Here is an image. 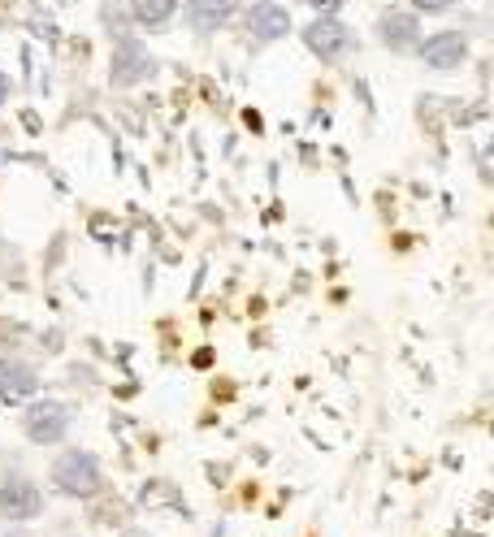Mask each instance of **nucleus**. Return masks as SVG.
<instances>
[{
  "mask_svg": "<svg viewBox=\"0 0 494 537\" xmlns=\"http://www.w3.org/2000/svg\"><path fill=\"white\" fill-rule=\"evenodd\" d=\"M130 22L143 26V31H165L174 22V13L182 9V0H126Z\"/></svg>",
  "mask_w": 494,
  "mask_h": 537,
  "instance_id": "9b49d317",
  "label": "nucleus"
},
{
  "mask_svg": "<svg viewBox=\"0 0 494 537\" xmlns=\"http://www.w3.org/2000/svg\"><path fill=\"white\" fill-rule=\"evenodd\" d=\"M70 425H74V412L70 403L61 399H26L22 408V434L26 442H35V447H57V442L70 438Z\"/></svg>",
  "mask_w": 494,
  "mask_h": 537,
  "instance_id": "7ed1b4c3",
  "label": "nucleus"
},
{
  "mask_svg": "<svg viewBox=\"0 0 494 537\" xmlns=\"http://www.w3.org/2000/svg\"><path fill=\"white\" fill-rule=\"evenodd\" d=\"M126 537H143V533H126Z\"/></svg>",
  "mask_w": 494,
  "mask_h": 537,
  "instance_id": "2eb2a0df",
  "label": "nucleus"
},
{
  "mask_svg": "<svg viewBox=\"0 0 494 537\" xmlns=\"http://www.w3.org/2000/svg\"><path fill=\"white\" fill-rule=\"evenodd\" d=\"M239 9H243V0H187V5H182V18H187L195 35H217L239 18Z\"/></svg>",
  "mask_w": 494,
  "mask_h": 537,
  "instance_id": "1a4fd4ad",
  "label": "nucleus"
},
{
  "mask_svg": "<svg viewBox=\"0 0 494 537\" xmlns=\"http://www.w3.org/2000/svg\"><path fill=\"white\" fill-rule=\"evenodd\" d=\"M9 96H13V78H9L5 70H0V109L9 104Z\"/></svg>",
  "mask_w": 494,
  "mask_h": 537,
  "instance_id": "4468645a",
  "label": "nucleus"
},
{
  "mask_svg": "<svg viewBox=\"0 0 494 537\" xmlns=\"http://www.w3.org/2000/svg\"><path fill=\"white\" fill-rule=\"evenodd\" d=\"M148 78H156V57L139 44V39L122 35L109 52V83L113 87H139V83H148Z\"/></svg>",
  "mask_w": 494,
  "mask_h": 537,
  "instance_id": "39448f33",
  "label": "nucleus"
},
{
  "mask_svg": "<svg viewBox=\"0 0 494 537\" xmlns=\"http://www.w3.org/2000/svg\"><path fill=\"white\" fill-rule=\"evenodd\" d=\"M9 537H22V533H9Z\"/></svg>",
  "mask_w": 494,
  "mask_h": 537,
  "instance_id": "f3484780",
  "label": "nucleus"
},
{
  "mask_svg": "<svg viewBox=\"0 0 494 537\" xmlns=\"http://www.w3.org/2000/svg\"><path fill=\"white\" fill-rule=\"evenodd\" d=\"M48 481H52V490H57L61 499L87 503V499H96V494L104 490V468H100V460H96L91 451H83V447H65L57 460H52Z\"/></svg>",
  "mask_w": 494,
  "mask_h": 537,
  "instance_id": "f257e3e1",
  "label": "nucleus"
},
{
  "mask_svg": "<svg viewBox=\"0 0 494 537\" xmlns=\"http://www.w3.org/2000/svg\"><path fill=\"white\" fill-rule=\"evenodd\" d=\"M39 386H44V377H39V369L31 360H22V356H5V360H0V403H5V408L35 399Z\"/></svg>",
  "mask_w": 494,
  "mask_h": 537,
  "instance_id": "0eeeda50",
  "label": "nucleus"
},
{
  "mask_svg": "<svg viewBox=\"0 0 494 537\" xmlns=\"http://www.w3.org/2000/svg\"><path fill=\"white\" fill-rule=\"evenodd\" d=\"M455 5H460V0H408V9L416 13V18H425V13L429 18H434V13H451Z\"/></svg>",
  "mask_w": 494,
  "mask_h": 537,
  "instance_id": "f8f14e48",
  "label": "nucleus"
},
{
  "mask_svg": "<svg viewBox=\"0 0 494 537\" xmlns=\"http://www.w3.org/2000/svg\"><path fill=\"white\" fill-rule=\"evenodd\" d=\"M304 5H308L312 13H338V9L347 5V0H304Z\"/></svg>",
  "mask_w": 494,
  "mask_h": 537,
  "instance_id": "ddd939ff",
  "label": "nucleus"
},
{
  "mask_svg": "<svg viewBox=\"0 0 494 537\" xmlns=\"http://www.w3.org/2000/svg\"><path fill=\"white\" fill-rule=\"evenodd\" d=\"M39 516H44V490H39L26 473H9L0 481V520H9V525H31Z\"/></svg>",
  "mask_w": 494,
  "mask_h": 537,
  "instance_id": "20e7f679",
  "label": "nucleus"
},
{
  "mask_svg": "<svg viewBox=\"0 0 494 537\" xmlns=\"http://www.w3.org/2000/svg\"><path fill=\"white\" fill-rule=\"evenodd\" d=\"M299 39H304V48L312 52L317 61L325 65H338L343 57H351V52L360 48L356 31H351V22H343L338 13H317L304 31H299Z\"/></svg>",
  "mask_w": 494,
  "mask_h": 537,
  "instance_id": "f03ea898",
  "label": "nucleus"
},
{
  "mask_svg": "<svg viewBox=\"0 0 494 537\" xmlns=\"http://www.w3.org/2000/svg\"><path fill=\"white\" fill-rule=\"evenodd\" d=\"M291 9L278 5V0H269V5H252L247 13V35H252V44H273V39H286L291 35Z\"/></svg>",
  "mask_w": 494,
  "mask_h": 537,
  "instance_id": "9d476101",
  "label": "nucleus"
},
{
  "mask_svg": "<svg viewBox=\"0 0 494 537\" xmlns=\"http://www.w3.org/2000/svg\"><path fill=\"white\" fill-rule=\"evenodd\" d=\"M377 44L399 52V57L403 52H416V44H421V18L412 9H386L377 18Z\"/></svg>",
  "mask_w": 494,
  "mask_h": 537,
  "instance_id": "6e6552de",
  "label": "nucleus"
},
{
  "mask_svg": "<svg viewBox=\"0 0 494 537\" xmlns=\"http://www.w3.org/2000/svg\"><path fill=\"white\" fill-rule=\"evenodd\" d=\"M416 57H421V65H429V70H438V74L460 70V65L468 61V35L464 31H434V35H425L421 44H416Z\"/></svg>",
  "mask_w": 494,
  "mask_h": 537,
  "instance_id": "423d86ee",
  "label": "nucleus"
},
{
  "mask_svg": "<svg viewBox=\"0 0 494 537\" xmlns=\"http://www.w3.org/2000/svg\"><path fill=\"white\" fill-rule=\"evenodd\" d=\"M256 5H269V0H256Z\"/></svg>",
  "mask_w": 494,
  "mask_h": 537,
  "instance_id": "dca6fc26",
  "label": "nucleus"
}]
</instances>
